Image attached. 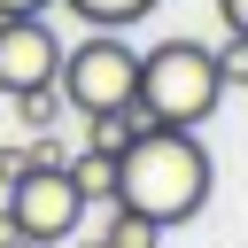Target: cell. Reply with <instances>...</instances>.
Wrapping results in <instances>:
<instances>
[{
    "mask_svg": "<svg viewBox=\"0 0 248 248\" xmlns=\"http://www.w3.org/2000/svg\"><path fill=\"white\" fill-rule=\"evenodd\" d=\"M209 186H217V163H209L202 132L163 124V132H147V140H132L116 155V209H140L163 232L170 225H194L209 209Z\"/></svg>",
    "mask_w": 248,
    "mask_h": 248,
    "instance_id": "cell-1",
    "label": "cell"
},
{
    "mask_svg": "<svg viewBox=\"0 0 248 248\" xmlns=\"http://www.w3.org/2000/svg\"><path fill=\"white\" fill-rule=\"evenodd\" d=\"M225 101V78H217V46L202 39H155L140 54V108L155 124H178V132H202Z\"/></svg>",
    "mask_w": 248,
    "mask_h": 248,
    "instance_id": "cell-2",
    "label": "cell"
},
{
    "mask_svg": "<svg viewBox=\"0 0 248 248\" xmlns=\"http://www.w3.org/2000/svg\"><path fill=\"white\" fill-rule=\"evenodd\" d=\"M70 116H116L140 101V46L124 31H85L78 46H62V70H54Z\"/></svg>",
    "mask_w": 248,
    "mask_h": 248,
    "instance_id": "cell-3",
    "label": "cell"
},
{
    "mask_svg": "<svg viewBox=\"0 0 248 248\" xmlns=\"http://www.w3.org/2000/svg\"><path fill=\"white\" fill-rule=\"evenodd\" d=\"M8 217H16V232H23L31 248H62V240H78L85 202H78L70 170H31V178L8 194Z\"/></svg>",
    "mask_w": 248,
    "mask_h": 248,
    "instance_id": "cell-4",
    "label": "cell"
},
{
    "mask_svg": "<svg viewBox=\"0 0 248 248\" xmlns=\"http://www.w3.org/2000/svg\"><path fill=\"white\" fill-rule=\"evenodd\" d=\"M62 70V39L46 16H0V93H23V85H54Z\"/></svg>",
    "mask_w": 248,
    "mask_h": 248,
    "instance_id": "cell-5",
    "label": "cell"
},
{
    "mask_svg": "<svg viewBox=\"0 0 248 248\" xmlns=\"http://www.w3.org/2000/svg\"><path fill=\"white\" fill-rule=\"evenodd\" d=\"M70 186H78V202L85 209H116V155H101V147H78L70 155Z\"/></svg>",
    "mask_w": 248,
    "mask_h": 248,
    "instance_id": "cell-6",
    "label": "cell"
},
{
    "mask_svg": "<svg viewBox=\"0 0 248 248\" xmlns=\"http://www.w3.org/2000/svg\"><path fill=\"white\" fill-rule=\"evenodd\" d=\"M8 108H16V124H23V132H54V124L70 116L62 85H23V93H8Z\"/></svg>",
    "mask_w": 248,
    "mask_h": 248,
    "instance_id": "cell-7",
    "label": "cell"
},
{
    "mask_svg": "<svg viewBox=\"0 0 248 248\" xmlns=\"http://www.w3.org/2000/svg\"><path fill=\"white\" fill-rule=\"evenodd\" d=\"M54 8H70L85 31H132V23H140L155 0H54Z\"/></svg>",
    "mask_w": 248,
    "mask_h": 248,
    "instance_id": "cell-8",
    "label": "cell"
},
{
    "mask_svg": "<svg viewBox=\"0 0 248 248\" xmlns=\"http://www.w3.org/2000/svg\"><path fill=\"white\" fill-rule=\"evenodd\" d=\"M101 248H163V225L140 209H108L101 217Z\"/></svg>",
    "mask_w": 248,
    "mask_h": 248,
    "instance_id": "cell-9",
    "label": "cell"
},
{
    "mask_svg": "<svg viewBox=\"0 0 248 248\" xmlns=\"http://www.w3.org/2000/svg\"><path fill=\"white\" fill-rule=\"evenodd\" d=\"M39 170V155H31V140H16V147H0V194H16L23 178Z\"/></svg>",
    "mask_w": 248,
    "mask_h": 248,
    "instance_id": "cell-10",
    "label": "cell"
},
{
    "mask_svg": "<svg viewBox=\"0 0 248 248\" xmlns=\"http://www.w3.org/2000/svg\"><path fill=\"white\" fill-rule=\"evenodd\" d=\"M217 78H225V85H248V39H240V31H225V46H217Z\"/></svg>",
    "mask_w": 248,
    "mask_h": 248,
    "instance_id": "cell-11",
    "label": "cell"
},
{
    "mask_svg": "<svg viewBox=\"0 0 248 248\" xmlns=\"http://www.w3.org/2000/svg\"><path fill=\"white\" fill-rule=\"evenodd\" d=\"M217 23H225V31H240V39H248V0H217Z\"/></svg>",
    "mask_w": 248,
    "mask_h": 248,
    "instance_id": "cell-12",
    "label": "cell"
},
{
    "mask_svg": "<svg viewBox=\"0 0 248 248\" xmlns=\"http://www.w3.org/2000/svg\"><path fill=\"white\" fill-rule=\"evenodd\" d=\"M54 0H0V16H46Z\"/></svg>",
    "mask_w": 248,
    "mask_h": 248,
    "instance_id": "cell-13",
    "label": "cell"
},
{
    "mask_svg": "<svg viewBox=\"0 0 248 248\" xmlns=\"http://www.w3.org/2000/svg\"><path fill=\"white\" fill-rule=\"evenodd\" d=\"M0 248H23V232H16V217H8V202H0Z\"/></svg>",
    "mask_w": 248,
    "mask_h": 248,
    "instance_id": "cell-14",
    "label": "cell"
},
{
    "mask_svg": "<svg viewBox=\"0 0 248 248\" xmlns=\"http://www.w3.org/2000/svg\"><path fill=\"white\" fill-rule=\"evenodd\" d=\"M62 248H101V240H62Z\"/></svg>",
    "mask_w": 248,
    "mask_h": 248,
    "instance_id": "cell-15",
    "label": "cell"
},
{
    "mask_svg": "<svg viewBox=\"0 0 248 248\" xmlns=\"http://www.w3.org/2000/svg\"><path fill=\"white\" fill-rule=\"evenodd\" d=\"M0 101H8V93H0Z\"/></svg>",
    "mask_w": 248,
    "mask_h": 248,
    "instance_id": "cell-16",
    "label": "cell"
},
{
    "mask_svg": "<svg viewBox=\"0 0 248 248\" xmlns=\"http://www.w3.org/2000/svg\"><path fill=\"white\" fill-rule=\"evenodd\" d=\"M23 248H31V240H23Z\"/></svg>",
    "mask_w": 248,
    "mask_h": 248,
    "instance_id": "cell-17",
    "label": "cell"
}]
</instances>
